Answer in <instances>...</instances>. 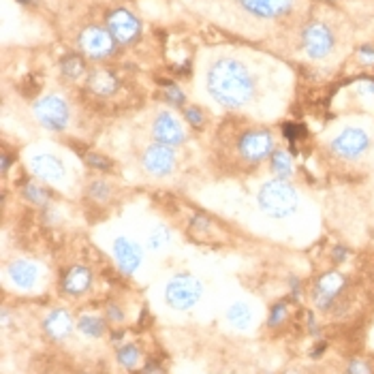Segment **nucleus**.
<instances>
[{
    "mask_svg": "<svg viewBox=\"0 0 374 374\" xmlns=\"http://www.w3.org/2000/svg\"><path fill=\"white\" fill-rule=\"evenodd\" d=\"M208 90L225 107H242L255 95V77L235 58H221L208 71Z\"/></svg>",
    "mask_w": 374,
    "mask_h": 374,
    "instance_id": "obj_1",
    "label": "nucleus"
},
{
    "mask_svg": "<svg viewBox=\"0 0 374 374\" xmlns=\"http://www.w3.org/2000/svg\"><path fill=\"white\" fill-rule=\"evenodd\" d=\"M259 208L269 218H287L298 210V191L285 177H274L265 182L259 191Z\"/></svg>",
    "mask_w": 374,
    "mask_h": 374,
    "instance_id": "obj_2",
    "label": "nucleus"
},
{
    "mask_svg": "<svg viewBox=\"0 0 374 374\" xmlns=\"http://www.w3.org/2000/svg\"><path fill=\"white\" fill-rule=\"evenodd\" d=\"M204 296L201 280L193 274H175L165 287V302L175 310L193 308Z\"/></svg>",
    "mask_w": 374,
    "mask_h": 374,
    "instance_id": "obj_3",
    "label": "nucleus"
},
{
    "mask_svg": "<svg viewBox=\"0 0 374 374\" xmlns=\"http://www.w3.org/2000/svg\"><path fill=\"white\" fill-rule=\"evenodd\" d=\"M349 287V278L338 271V269H329L325 274H321L315 280L312 287V302L319 310L329 312L332 308H336V304L340 302V298L344 296Z\"/></svg>",
    "mask_w": 374,
    "mask_h": 374,
    "instance_id": "obj_4",
    "label": "nucleus"
},
{
    "mask_svg": "<svg viewBox=\"0 0 374 374\" xmlns=\"http://www.w3.org/2000/svg\"><path fill=\"white\" fill-rule=\"evenodd\" d=\"M372 146V137L361 127H346L342 129L329 144V150L334 156L342 160H359Z\"/></svg>",
    "mask_w": 374,
    "mask_h": 374,
    "instance_id": "obj_5",
    "label": "nucleus"
},
{
    "mask_svg": "<svg viewBox=\"0 0 374 374\" xmlns=\"http://www.w3.org/2000/svg\"><path fill=\"white\" fill-rule=\"evenodd\" d=\"M37 120L49 131H64L69 124V105L58 95H47L35 103Z\"/></svg>",
    "mask_w": 374,
    "mask_h": 374,
    "instance_id": "obj_6",
    "label": "nucleus"
},
{
    "mask_svg": "<svg viewBox=\"0 0 374 374\" xmlns=\"http://www.w3.org/2000/svg\"><path fill=\"white\" fill-rule=\"evenodd\" d=\"M302 45L308 58L321 60L325 56H329V52L336 45L334 33L329 30V26L321 24V22H312L304 28L302 33Z\"/></svg>",
    "mask_w": 374,
    "mask_h": 374,
    "instance_id": "obj_7",
    "label": "nucleus"
},
{
    "mask_svg": "<svg viewBox=\"0 0 374 374\" xmlns=\"http://www.w3.org/2000/svg\"><path fill=\"white\" fill-rule=\"evenodd\" d=\"M238 150H240V156L246 158L248 163H261L269 154H274V137L265 129L246 131L238 141Z\"/></svg>",
    "mask_w": 374,
    "mask_h": 374,
    "instance_id": "obj_8",
    "label": "nucleus"
},
{
    "mask_svg": "<svg viewBox=\"0 0 374 374\" xmlns=\"http://www.w3.org/2000/svg\"><path fill=\"white\" fill-rule=\"evenodd\" d=\"M114 45H116V39L112 37V33L103 30L99 26L86 28L79 37V49L88 58H95V60L107 58L114 52Z\"/></svg>",
    "mask_w": 374,
    "mask_h": 374,
    "instance_id": "obj_9",
    "label": "nucleus"
},
{
    "mask_svg": "<svg viewBox=\"0 0 374 374\" xmlns=\"http://www.w3.org/2000/svg\"><path fill=\"white\" fill-rule=\"evenodd\" d=\"M141 165L150 175H156V177L169 175L175 167V152H173L171 146H165V144L156 141L144 152Z\"/></svg>",
    "mask_w": 374,
    "mask_h": 374,
    "instance_id": "obj_10",
    "label": "nucleus"
},
{
    "mask_svg": "<svg viewBox=\"0 0 374 374\" xmlns=\"http://www.w3.org/2000/svg\"><path fill=\"white\" fill-rule=\"evenodd\" d=\"M107 28L112 33V37L116 39V43H133L139 33H141V24L139 20L127 11V9H116L107 16Z\"/></svg>",
    "mask_w": 374,
    "mask_h": 374,
    "instance_id": "obj_11",
    "label": "nucleus"
},
{
    "mask_svg": "<svg viewBox=\"0 0 374 374\" xmlns=\"http://www.w3.org/2000/svg\"><path fill=\"white\" fill-rule=\"evenodd\" d=\"M152 133H154V139L158 144H165V146H171V148L186 139V133H184L180 120L169 112H163V114L156 116Z\"/></svg>",
    "mask_w": 374,
    "mask_h": 374,
    "instance_id": "obj_12",
    "label": "nucleus"
},
{
    "mask_svg": "<svg viewBox=\"0 0 374 374\" xmlns=\"http://www.w3.org/2000/svg\"><path fill=\"white\" fill-rule=\"evenodd\" d=\"M30 171L45 182H62L66 175L64 163L56 154H35L28 163Z\"/></svg>",
    "mask_w": 374,
    "mask_h": 374,
    "instance_id": "obj_13",
    "label": "nucleus"
},
{
    "mask_svg": "<svg viewBox=\"0 0 374 374\" xmlns=\"http://www.w3.org/2000/svg\"><path fill=\"white\" fill-rule=\"evenodd\" d=\"M114 257H116V263L118 267L127 274V276H133L139 265H141V259H144V252L141 248L131 242L129 238H116L114 242Z\"/></svg>",
    "mask_w": 374,
    "mask_h": 374,
    "instance_id": "obj_14",
    "label": "nucleus"
},
{
    "mask_svg": "<svg viewBox=\"0 0 374 374\" xmlns=\"http://www.w3.org/2000/svg\"><path fill=\"white\" fill-rule=\"evenodd\" d=\"M90 285H92V271L86 265H73V267H69L62 274V280H60L62 293H66L71 298L83 296L90 289Z\"/></svg>",
    "mask_w": 374,
    "mask_h": 374,
    "instance_id": "obj_15",
    "label": "nucleus"
},
{
    "mask_svg": "<svg viewBox=\"0 0 374 374\" xmlns=\"http://www.w3.org/2000/svg\"><path fill=\"white\" fill-rule=\"evenodd\" d=\"M43 332L52 342H62L71 336L73 332V319L64 308H54L45 319H43Z\"/></svg>",
    "mask_w": 374,
    "mask_h": 374,
    "instance_id": "obj_16",
    "label": "nucleus"
},
{
    "mask_svg": "<svg viewBox=\"0 0 374 374\" xmlns=\"http://www.w3.org/2000/svg\"><path fill=\"white\" fill-rule=\"evenodd\" d=\"M240 3L257 18H280L293 7V0H240Z\"/></svg>",
    "mask_w": 374,
    "mask_h": 374,
    "instance_id": "obj_17",
    "label": "nucleus"
},
{
    "mask_svg": "<svg viewBox=\"0 0 374 374\" xmlns=\"http://www.w3.org/2000/svg\"><path fill=\"white\" fill-rule=\"evenodd\" d=\"M9 278H11V283L20 289H33L39 283V267L33 261L18 259V261L9 263Z\"/></svg>",
    "mask_w": 374,
    "mask_h": 374,
    "instance_id": "obj_18",
    "label": "nucleus"
},
{
    "mask_svg": "<svg viewBox=\"0 0 374 374\" xmlns=\"http://www.w3.org/2000/svg\"><path fill=\"white\" fill-rule=\"evenodd\" d=\"M88 86H90L92 92H97V95L110 97V95H114L116 88H118V77L114 73L105 71V69H97L95 73L90 75Z\"/></svg>",
    "mask_w": 374,
    "mask_h": 374,
    "instance_id": "obj_19",
    "label": "nucleus"
},
{
    "mask_svg": "<svg viewBox=\"0 0 374 374\" xmlns=\"http://www.w3.org/2000/svg\"><path fill=\"white\" fill-rule=\"evenodd\" d=\"M227 321L233 327H238V329H246L252 323V310H250V306L244 304V302H235L227 310Z\"/></svg>",
    "mask_w": 374,
    "mask_h": 374,
    "instance_id": "obj_20",
    "label": "nucleus"
},
{
    "mask_svg": "<svg viewBox=\"0 0 374 374\" xmlns=\"http://www.w3.org/2000/svg\"><path fill=\"white\" fill-rule=\"evenodd\" d=\"M269 167L278 177H285V180L291 177L293 173V160L289 152H283V150H274V154L269 156Z\"/></svg>",
    "mask_w": 374,
    "mask_h": 374,
    "instance_id": "obj_21",
    "label": "nucleus"
},
{
    "mask_svg": "<svg viewBox=\"0 0 374 374\" xmlns=\"http://www.w3.org/2000/svg\"><path fill=\"white\" fill-rule=\"evenodd\" d=\"M77 329L88 336V338H101L105 334V321L95 317V315H83L79 321H77Z\"/></svg>",
    "mask_w": 374,
    "mask_h": 374,
    "instance_id": "obj_22",
    "label": "nucleus"
},
{
    "mask_svg": "<svg viewBox=\"0 0 374 374\" xmlns=\"http://www.w3.org/2000/svg\"><path fill=\"white\" fill-rule=\"evenodd\" d=\"M24 197L39 208H47V204H49V191L43 189V186L37 184V182H26L24 184Z\"/></svg>",
    "mask_w": 374,
    "mask_h": 374,
    "instance_id": "obj_23",
    "label": "nucleus"
},
{
    "mask_svg": "<svg viewBox=\"0 0 374 374\" xmlns=\"http://www.w3.org/2000/svg\"><path fill=\"white\" fill-rule=\"evenodd\" d=\"M141 359V351L137 344H124L118 349V363L127 370H135L139 366Z\"/></svg>",
    "mask_w": 374,
    "mask_h": 374,
    "instance_id": "obj_24",
    "label": "nucleus"
},
{
    "mask_svg": "<svg viewBox=\"0 0 374 374\" xmlns=\"http://www.w3.org/2000/svg\"><path fill=\"white\" fill-rule=\"evenodd\" d=\"M171 242V231L165 225H156L148 235V248L150 250H163Z\"/></svg>",
    "mask_w": 374,
    "mask_h": 374,
    "instance_id": "obj_25",
    "label": "nucleus"
},
{
    "mask_svg": "<svg viewBox=\"0 0 374 374\" xmlns=\"http://www.w3.org/2000/svg\"><path fill=\"white\" fill-rule=\"evenodd\" d=\"M60 69L66 77L77 79L83 73V58L79 54H66L60 62Z\"/></svg>",
    "mask_w": 374,
    "mask_h": 374,
    "instance_id": "obj_26",
    "label": "nucleus"
},
{
    "mask_svg": "<svg viewBox=\"0 0 374 374\" xmlns=\"http://www.w3.org/2000/svg\"><path fill=\"white\" fill-rule=\"evenodd\" d=\"M88 195L92 201H97V204H105L112 195V189H110V184L103 182V180H95V182H90L88 186Z\"/></svg>",
    "mask_w": 374,
    "mask_h": 374,
    "instance_id": "obj_27",
    "label": "nucleus"
},
{
    "mask_svg": "<svg viewBox=\"0 0 374 374\" xmlns=\"http://www.w3.org/2000/svg\"><path fill=\"white\" fill-rule=\"evenodd\" d=\"M289 317V304L287 302H278L269 308V317H267V325L269 327H280Z\"/></svg>",
    "mask_w": 374,
    "mask_h": 374,
    "instance_id": "obj_28",
    "label": "nucleus"
},
{
    "mask_svg": "<svg viewBox=\"0 0 374 374\" xmlns=\"http://www.w3.org/2000/svg\"><path fill=\"white\" fill-rule=\"evenodd\" d=\"M165 101H167L169 105L180 107V105L186 103V97H184V92H182L175 83H167V86H165Z\"/></svg>",
    "mask_w": 374,
    "mask_h": 374,
    "instance_id": "obj_29",
    "label": "nucleus"
},
{
    "mask_svg": "<svg viewBox=\"0 0 374 374\" xmlns=\"http://www.w3.org/2000/svg\"><path fill=\"white\" fill-rule=\"evenodd\" d=\"M346 374H374L370 361L361 359V357H353L349 363H346Z\"/></svg>",
    "mask_w": 374,
    "mask_h": 374,
    "instance_id": "obj_30",
    "label": "nucleus"
},
{
    "mask_svg": "<svg viewBox=\"0 0 374 374\" xmlns=\"http://www.w3.org/2000/svg\"><path fill=\"white\" fill-rule=\"evenodd\" d=\"M86 163H88L90 167L99 169V171H110V169H112V160H110L107 156H103V154H95V152L86 154Z\"/></svg>",
    "mask_w": 374,
    "mask_h": 374,
    "instance_id": "obj_31",
    "label": "nucleus"
},
{
    "mask_svg": "<svg viewBox=\"0 0 374 374\" xmlns=\"http://www.w3.org/2000/svg\"><path fill=\"white\" fill-rule=\"evenodd\" d=\"M283 133H285V139H289L291 144H296L298 139H304L306 129H304V127H300V124L289 122V124H285V127H283Z\"/></svg>",
    "mask_w": 374,
    "mask_h": 374,
    "instance_id": "obj_32",
    "label": "nucleus"
},
{
    "mask_svg": "<svg viewBox=\"0 0 374 374\" xmlns=\"http://www.w3.org/2000/svg\"><path fill=\"white\" fill-rule=\"evenodd\" d=\"M184 118L189 120V124L195 127V129H199V127L204 124V114H201V110H197V107H186V110H184Z\"/></svg>",
    "mask_w": 374,
    "mask_h": 374,
    "instance_id": "obj_33",
    "label": "nucleus"
},
{
    "mask_svg": "<svg viewBox=\"0 0 374 374\" xmlns=\"http://www.w3.org/2000/svg\"><path fill=\"white\" fill-rule=\"evenodd\" d=\"M210 229V218L206 214H197L191 218V231L195 233H206Z\"/></svg>",
    "mask_w": 374,
    "mask_h": 374,
    "instance_id": "obj_34",
    "label": "nucleus"
},
{
    "mask_svg": "<svg viewBox=\"0 0 374 374\" xmlns=\"http://www.w3.org/2000/svg\"><path fill=\"white\" fill-rule=\"evenodd\" d=\"M107 317H110L112 323H122V321H124V315H122V310H120L116 304H110V306H107Z\"/></svg>",
    "mask_w": 374,
    "mask_h": 374,
    "instance_id": "obj_35",
    "label": "nucleus"
},
{
    "mask_svg": "<svg viewBox=\"0 0 374 374\" xmlns=\"http://www.w3.org/2000/svg\"><path fill=\"white\" fill-rule=\"evenodd\" d=\"M359 58H361L363 62H374V47H370V45L359 47Z\"/></svg>",
    "mask_w": 374,
    "mask_h": 374,
    "instance_id": "obj_36",
    "label": "nucleus"
},
{
    "mask_svg": "<svg viewBox=\"0 0 374 374\" xmlns=\"http://www.w3.org/2000/svg\"><path fill=\"white\" fill-rule=\"evenodd\" d=\"M289 285H291V298H293V300H298V298H300V291H302V287H300V280H298L296 276H291V278H289Z\"/></svg>",
    "mask_w": 374,
    "mask_h": 374,
    "instance_id": "obj_37",
    "label": "nucleus"
},
{
    "mask_svg": "<svg viewBox=\"0 0 374 374\" xmlns=\"http://www.w3.org/2000/svg\"><path fill=\"white\" fill-rule=\"evenodd\" d=\"M346 257H349V250H346L344 246H338V248H334V261H336V263H342V261H346Z\"/></svg>",
    "mask_w": 374,
    "mask_h": 374,
    "instance_id": "obj_38",
    "label": "nucleus"
},
{
    "mask_svg": "<svg viewBox=\"0 0 374 374\" xmlns=\"http://www.w3.org/2000/svg\"><path fill=\"white\" fill-rule=\"evenodd\" d=\"M139 374H163V368H160L158 363H154V361H152V363H148V366H146Z\"/></svg>",
    "mask_w": 374,
    "mask_h": 374,
    "instance_id": "obj_39",
    "label": "nucleus"
},
{
    "mask_svg": "<svg viewBox=\"0 0 374 374\" xmlns=\"http://www.w3.org/2000/svg\"><path fill=\"white\" fill-rule=\"evenodd\" d=\"M308 332H310L312 336H319V327H317V321H315L312 315H308Z\"/></svg>",
    "mask_w": 374,
    "mask_h": 374,
    "instance_id": "obj_40",
    "label": "nucleus"
},
{
    "mask_svg": "<svg viewBox=\"0 0 374 374\" xmlns=\"http://www.w3.org/2000/svg\"><path fill=\"white\" fill-rule=\"evenodd\" d=\"M9 167H11V154H3V173H7L9 171Z\"/></svg>",
    "mask_w": 374,
    "mask_h": 374,
    "instance_id": "obj_41",
    "label": "nucleus"
},
{
    "mask_svg": "<svg viewBox=\"0 0 374 374\" xmlns=\"http://www.w3.org/2000/svg\"><path fill=\"white\" fill-rule=\"evenodd\" d=\"M325 349H327V342H319V344H317V349L312 351V359H317V357H319Z\"/></svg>",
    "mask_w": 374,
    "mask_h": 374,
    "instance_id": "obj_42",
    "label": "nucleus"
},
{
    "mask_svg": "<svg viewBox=\"0 0 374 374\" xmlns=\"http://www.w3.org/2000/svg\"><path fill=\"white\" fill-rule=\"evenodd\" d=\"M22 3H35V0H22Z\"/></svg>",
    "mask_w": 374,
    "mask_h": 374,
    "instance_id": "obj_43",
    "label": "nucleus"
}]
</instances>
